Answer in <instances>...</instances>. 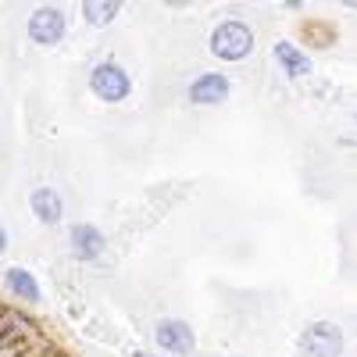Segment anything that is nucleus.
Masks as SVG:
<instances>
[{"instance_id": "obj_1", "label": "nucleus", "mask_w": 357, "mask_h": 357, "mask_svg": "<svg viewBox=\"0 0 357 357\" xmlns=\"http://www.w3.org/2000/svg\"><path fill=\"white\" fill-rule=\"evenodd\" d=\"M207 47H211V54L222 57V61H243V57L254 50V33H250L247 22L229 18V22L215 25V33H211V40H207Z\"/></svg>"}, {"instance_id": "obj_2", "label": "nucleus", "mask_w": 357, "mask_h": 357, "mask_svg": "<svg viewBox=\"0 0 357 357\" xmlns=\"http://www.w3.org/2000/svg\"><path fill=\"white\" fill-rule=\"evenodd\" d=\"M89 86H93V93L107 104H122L129 93H132V79L122 65L114 61H100L93 72H89Z\"/></svg>"}, {"instance_id": "obj_3", "label": "nucleus", "mask_w": 357, "mask_h": 357, "mask_svg": "<svg viewBox=\"0 0 357 357\" xmlns=\"http://www.w3.org/2000/svg\"><path fill=\"white\" fill-rule=\"evenodd\" d=\"M301 354L304 357H340L343 354V333L333 321H314L301 336Z\"/></svg>"}, {"instance_id": "obj_4", "label": "nucleus", "mask_w": 357, "mask_h": 357, "mask_svg": "<svg viewBox=\"0 0 357 357\" xmlns=\"http://www.w3.org/2000/svg\"><path fill=\"white\" fill-rule=\"evenodd\" d=\"M65 36V15L61 8H40L29 18V40L40 47H54L57 40Z\"/></svg>"}, {"instance_id": "obj_5", "label": "nucleus", "mask_w": 357, "mask_h": 357, "mask_svg": "<svg viewBox=\"0 0 357 357\" xmlns=\"http://www.w3.org/2000/svg\"><path fill=\"white\" fill-rule=\"evenodd\" d=\"M154 340L168 350V354H178V357H186V354H193V329L186 321H178V318H165V321H158V329H154Z\"/></svg>"}, {"instance_id": "obj_6", "label": "nucleus", "mask_w": 357, "mask_h": 357, "mask_svg": "<svg viewBox=\"0 0 357 357\" xmlns=\"http://www.w3.org/2000/svg\"><path fill=\"white\" fill-rule=\"evenodd\" d=\"M229 97V79L222 72H204L193 86H190V100L197 107H211V104H222Z\"/></svg>"}, {"instance_id": "obj_7", "label": "nucleus", "mask_w": 357, "mask_h": 357, "mask_svg": "<svg viewBox=\"0 0 357 357\" xmlns=\"http://www.w3.org/2000/svg\"><path fill=\"white\" fill-rule=\"evenodd\" d=\"M72 247L79 261H97L104 254V232L97 225H72Z\"/></svg>"}, {"instance_id": "obj_8", "label": "nucleus", "mask_w": 357, "mask_h": 357, "mask_svg": "<svg viewBox=\"0 0 357 357\" xmlns=\"http://www.w3.org/2000/svg\"><path fill=\"white\" fill-rule=\"evenodd\" d=\"M25 333H33V321L22 318L18 311L0 307V350H11L25 340Z\"/></svg>"}, {"instance_id": "obj_9", "label": "nucleus", "mask_w": 357, "mask_h": 357, "mask_svg": "<svg viewBox=\"0 0 357 357\" xmlns=\"http://www.w3.org/2000/svg\"><path fill=\"white\" fill-rule=\"evenodd\" d=\"M275 61L282 65V72L289 79H307L311 75V57L301 50V47H293V43H275Z\"/></svg>"}, {"instance_id": "obj_10", "label": "nucleus", "mask_w": 357, "mask_h": 357, "mask_svg": "<svg viewBox=\"0 0 357 357\" xmlns=\"http://www.w3.org/2000/svg\"><path fill=\"white\" fill-rule=\"evenodd\" d=\"M33 215H36L43 225H57V222H61V215H65L61 197H57L54 190H47V186H40V190L33 193Z\"/></svg>"}, {"instance_id": "obj_11", "label": "nucleus", "mask_w": 357, "mask_h": 357, "mask_svg": "<svg viewBox=\"0 0 357 357\" xmlns=\"http://www.w3.org/2000/svg\"><path fill=\"white\" fill-rule=\"evenodd\" d=\"M4 279H8V289L15 296H22L25 304H40V286H36L33 272H25V268H8Z\"/></svg>"}, {"instance_id": "obj_12", "label": "nucleus", "mask_w": 357, "mask_h": 357, "mask_svg": "<svg viewBox=\"0 0 357 357\" xmlns=\"http://www.w3.org/2000/svg\"><path fill=\"white\" fill-rule=\"evenodd\" d=\"M118 11H122V4H118V0H86L82 4V18L89 22V25H107Z\"/></svg>"}, {"instance_id": "obj_13", "label": "nucleus", "mask_w": 357, "mask_h": 357, "mask_svg": "<svg viewBox=\"0 0 357 357\" xmlns=\"http://www.w3.org/2000/svg\"><path fill=\"white\" fill-rule=\"evenodd\" d=\"M8 250V236H4V229H0V254Z\"/></svg>"}, {"instance_id": "obj_14", "label": "nucleus", "mask_w": 357, "mask_h": 357, "mask_svg": "<svg viewBox=\"0 0 357 357\" xmlns=\"http://www.w3.org/2000/svg\"><path fill=\"white\" fill-rule=\"evenodd\" d=\"M136 357H154V354H146V350H136Z\"/></svg>"}]
</instances>
